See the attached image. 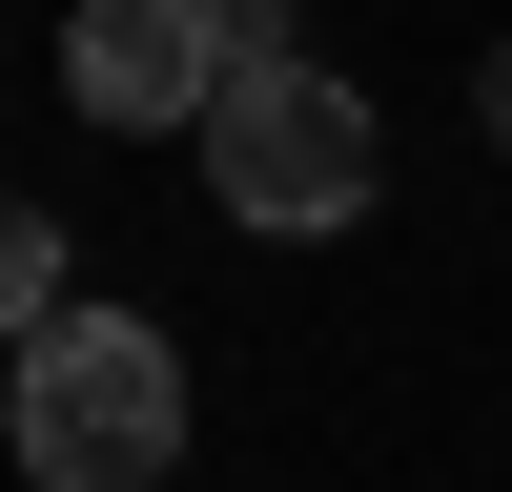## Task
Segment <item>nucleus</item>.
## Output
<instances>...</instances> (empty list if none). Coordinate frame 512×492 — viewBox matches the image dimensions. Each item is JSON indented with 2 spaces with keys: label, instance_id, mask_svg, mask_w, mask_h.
I'll return each instance as SVG.
<instances>
[{
  "label": "nucleus",
  "instance_id": "39448f33",
  "mask_svg": "<svg viewBox=\"0 0 512 492\" xmlns=\"http://www.w3.org/2000/svg\"><path fill=\"white\" fill-rule=\"evenodd\" d=\"M205 21H226V62H308V21H287V0H205Z\"/></svg>",
  "mask_w": 512,
  "mask_h": 492
},
{
  "label": "nucleus",
  "instance_id": "7ed1b4c3",
  "mask_svg": "<svg viewBox=\"0 0 512 492\" xmlns=\"http://www.w3.org/2000/svg\"><path fill=\"white\" fill-rule=\"evenodd\" d=\"M226 21H205V0H82V21H62V103L82 123H185V144H205V123H226Z\"/></svg>",
  "mask_w": 512,
  "mask_h": 492
},
{
  "label": "nucleus",
  "instance_id": "20e7f679",
  "mask_svg": "<svg viewBox=\"0 0 512 492\" xmlns=\"http://www.w3.org/2000/svg\"><path fill=\"white\" fill-rule=\"evenodd\" d=\"M0 308H21V328H62V226H41V205L0 226Z\"/></svg>",
  "mask_w": 512,
  "mask_h": 492
},
{
  "label": "nucleus",
  "instance_id": "f257e3e1",
  "mask_svg": "<svg viewBox=\"0 0 512 492\" xmlns=\"http://www.w3.org/2000/svg\"><path fill=\"white\" fill-rule=\"evenodd\" d=\"M21 472L41 492H164L185 472V349H164L144 308H62V328H21Z\"/></svg>",
  "mask_w": 512,
  "mask_h": 492
},
{
  "label": "nucleus",
  "instance_id": "423d86ee",
  "mask_svg": "<svg viewBox=\"0 0 512 492\" xmlns=\"http://www.w3.org/2000/svg\"><path fill=\"white\" fill-rule=\"evenodd\" d=\"M492 144H512V41H492Z\"/></svg>",
  "mask_w": 512,
  "mask_h": 492
},
{
  "label": "nucleus",
  "instance_id": "f03ea898",
  "mask_svg": "<svg viewBox=\"0 0 512 492\" xmlns=\"http://www.w3.org/2000/svg\"><path fill=\"white\" fill-rule=\"evenodd\" d=\"M205 185H226V226L308 246V226H349V205L390 185V144H369V103H349L328 62H246L226 123H205Z\"/></svg>",
  "mask_w": 512,
  "mask_h": 492
}]
</instances>
